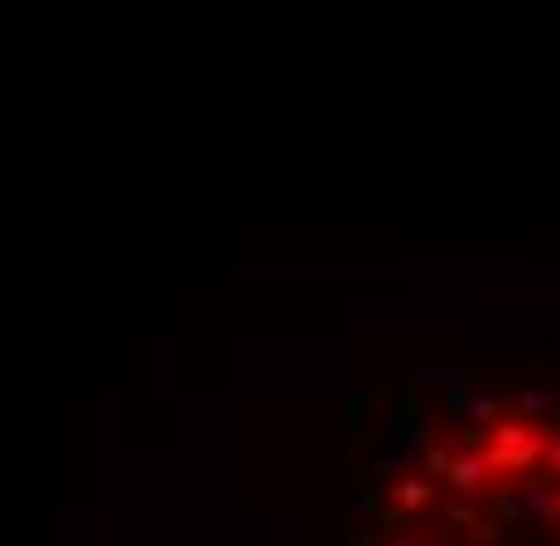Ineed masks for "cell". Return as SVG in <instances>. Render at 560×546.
Masks as SVG:
<instances>
[{
    "mask_svg": "<svg viewBox=\"0 0 560 546\" xmlns=\"http://www.w3.org/2000/svg\"><path fill=\"white\" fill-rule=\"evenodd\" d=\"M357 546H510V518L495 503V466L458 438H408V460H394L372 488V532Z\"/></svg>",
    "mask_w": 560,
    "mask_h": 546,
    "instance_id": "obj_1",
    "label": "cell"
}]
</instances>
